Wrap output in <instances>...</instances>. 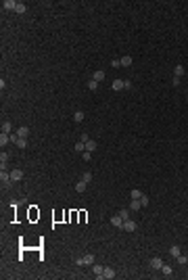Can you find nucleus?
<instances>
[{"label": "nucleus", "instance_id": "5701e85b", "mask_svg": "<svg viewBox=\"0 0 188 280\" xmlns=\"http://www.w3.org/2000/svg\"><path fill=\"white\" fill-rule=\"evenodd\" d=\"M84 151H86V142H82V140L75 142V153H84Z\"/></svg>", "mask_w": 188, "mask_h": 280}, {"label": "nucleus", "instance_id": "1a4fd4ad", "mask_svg": "<svg viewBox=\"0 0 188 280\" xmlns=\"http://www.w3.org/2000/svg\"><path fill=\"white\" fill-rule=\"evenodd\" d=\"M123 230H128V232H134V230H136V222H132V220H126V222H123Z\"/></svg>", "mask_w": 188, "mask_h": 280}, {"label": "nucleus", "instance_id": "dca6fc26", "mask_svg": "<svg viewBox=\"0 0 188 280\" xmlns=\"http://www.w3.org/2000/svg\"><path fill=\"white\" fill-rule=\"evenodd\" d=\"M2 132H4V134H13V126H11V121H2Z\"/></svg>", "mask_w": 188, "mask_h": 280}, {"label": "nucleus", "instance_id": "f03ea898", "mask_svg": "<svg viewBox=\"0 0 188 280\" xmlns=\"http://www.w3.org/2000/svg\"><path fill=\"white\" fill-rule=\"evenodd\" d=\"M75 263H77V266H92V263H96V261H94V255H90V253H88V255L80 257Z\"/></svg>", "mask_w": 188, "mask_h": 280}, {"label": "nucleus", "instance_id": "9d476101", "mask_svg": "<svg viewBox=\"0 0 188 280\" xmlns=\"http://www.w3.org/2000/svg\"><path fill=\"white\" fill-rule=\"evenodd\" d=\"M2 6H4L6 11H15V9H17V2H15V0H4Z\"/></svg>", "mask_w": 188, "mask_h": 280}, {"label": "nucleus", "instance_id": "c756f323", "mask_svg": "<svg viewBox=\"0 0 188 280\" xmlns=\"http://www.w3.org/2000/svg\"><path fill=\"white\" fill-rule=\"evenodd\" d=\"M82 159H84V161H90V159H92L90 151H84V153H82Z\"/></svg>", "mask_w": 188, "mask_h": 280}, {"label": "nucleus", "instance_id": "39448f33", "mask_svg": "<svg viewBox=\"0 0 188 280\" xmlns=\"http://www.w3.org/2000/svg\"><path fill=\"white\" fill-rule=\"evenodd\" d=\"M151 268L153 270H161L163 268V259H161V257H153V259H151Z\"/></svg>", "mask_w": 188, "mask_h": 280}, {"label": "nucleus", "instance_id": "4468645a", "mask_svg": "<svg viewBox=\"0 0 188 280\" xmlns=\"http://www.w3.org/2000/svg\"><path fill=\"white\" fill-rule=\"evenodd\" d=\"M92 80H96V82L100 84L103 80H105V71H100V69H98V71H94V73H92Z\"/></svg>", "mask_w": 188, "mask_h": 280}, {"label": "nucleus", "instance_id": "72a5a7b5", "mask_svg": "<svg viewBox=\"0 0 188 280\" xmlns=\"http://www.w3.org/2000/svg\"><path fill=\"white\" fill-rule=\"evenodd\" d=\"M171 86L178 88V86H180V78H174V80H171Z\"/></svg>", "mask_w": 188, "mask_h": 280}, {"label": "nucleus", "instance_id": "393cba45", "mask_svg": "<svg viewBox=\"0 0 188 280\" xmlns=\"http://www.w3.org/2000/svg\"><path fill=\"white\" fill-rule=\"evenodd\" d=\"M15 144H17L19 149H25V146H27V140H25V138H17V142H15Z\"/></svg>", "mask_w": 188, "mask_h": 280}, {"label": "nucleus", "instance_id": "7c9ffc66", "mask_svg": "<svg viewBox=\"0 0 188 280\" xmlns=\"http://www.w3.org/2000/svg\"><path fill=\"white\" fill-rule=\"evenodd\" d=\"M140 205H142V207L149 205V197H146V195H142V197H140Z\"/></svg>", "mask_w": 188, "mask_h": 280}, {"label": "nucleus", "instance_id": "0eeeda50", "mask_svg": "<svg viewBox=\"0 0 188 280\" xmlns=\"http://www.w3.org/2000/svg\"><path fill=\"white\" fill-rule=\"evenodd\" d=\"M23 172H21V169H13L11 172V178H13V182H19V180H23Z\"/></svg>", "mask_w": 188, "mask_h": 280}, {"label": "nucleus", "instance_id": "9b49d317", "mask_svg": "<svg viewBox=\"0 0 188 280\" xmlns=\"http://www.w3.org/2000/svg\"><path fill=\"white\" fill-rule=\"evenodd\" d=\"M9 142H11V134H4V132H2V134H0V146L4 149Z\"/></svg>", "mask_w": 188, "mask_h": 280}, {"label": "nucleus", "instance_id": "bb28decb", "mask_svg": "<svg viewBox=\"0 0 188 280\" xmlns=\"http://www.w3.org/2000/svg\"><path fill=\"white\" fill-rule=\"evenodd\" d=\"M119 215L123 218V222H126V220H130V211H128V209H121V211H119Z\"/></svg>", "mask_w": 188, "mask_h": 280}, {"label": "nucleus", "instance_id": "473e14b6", "mask_svg": "<svg viewBox=\"0 0 188 280\" xmlns=\"http://www.w3.org/2000/svg\"><path fill=\"white\" fill-rule=\"evenodd\" d=\"M186 261H188V257H184V255H178V263H182V266H184Z\"/></svg>", "mask_w": 188, "mask_h": 280}, {"label": "nucleus", "instance_id": "cd10ccee", "mask_svg": "<svg viewBox=\"0 0 188 280\" xmlns=\"http://www.w3.org/2000/svg\"><path fill=\"white\" fill-rule=\"evenodd\" d=\"M88 88H90V90H96V88H98V82H96V80H90V82H88Z\"/></svg>", "mask_w": 188, "mask_h": 280}, {"label": "nucleus", "instance_id": "6ab92c4d", "mask_svg": "<svg viewBox=\"0 0 188 280\" xmlns=\"http://www.w3.org/2000/svg\"><path fill=\"white\" fill-rule=\"evenodd\" d=\"M86 188H88V184H86L84 180H80V182L75 184V190H77V192H86Z\"/></svg>", "mask_w": 188, "mask_h": 280}, {"label": "nucleus", "instance_id": "20e7f679", "mask_svg": "<svg viewBox=\"0 0 188 280\" xmlns=\"http://www.w3.org/2000/svg\"><path fill=\"white\" fill-rule=\"evenodd\" d=\"M111 226H115V228H123V218H121V215H113V218H111Z\"/></svg>", "mask_w": 188, "mask_h": 280}, {"label": "nucleus", "instance_id": "6e6552de", "mask_svg": "<svg viewBox=\"0 0 188 280\" xmlns=\"http://www.w3.org/2000/svg\"><path fill=\"white\" fill-rule=\"evenodd\" d=\"M184 73H186L184 65H176V67H174V78H182Z\"/></svg>", "mask_w": 188, "mask_h": 280}, {"label": "nucleus", "instance_id": "a878e982", "mask_svg": "<svg viewBox=\"0 0 188 280\" xmlns=\"http://www.w3.org/2000/svg\"><path fill=\"white\" fill-rule=\"evenodd\" d=\"M121 88H126L123 82H121V80H115V82H113V90H121Z\"/></svg>", "mask_w": 188, "mask_h": 280}, {"label": "nucleus", "instance_id": "a211bd4d", "mask_svg": "<svg viewBox=\"0 0 188 280\" xmlns=\"http://www.w3.org/2000/svg\"><path fill=\"white\" fill-rule=\"evenodd\" d=\"M84 111H75V115H73V121H75V123H82L84 121Z\"/></svg>", "mask_w": 188, "mask_h": 280}, {"label": "nucleus", "instance_id": "b1692460", "mask_svg": "<svg viewBox=\"0 0 188 280\" xmlns=\"http://www.w3.org/2000/svg\"><path fill=\"white\" fill-rule=\"evenodd\" d=\"M82 180L86 182V184H90V182H92V174H90V172H86V174H82Z\"/></svg>", "mask_w": 188, "mask_h": 280}, {"label": "nucleus", "instance_id": "f8f14e48", "mask_svg": "<svg viewBox=\"0 0 188 280\" xmlns=\"http://www.w3.org/2000/svg\"><path fill=\"white\" fill-rule=\"evenodd\" d=\"M17 134H19V138H27V136H29V128H27V126H21V128L17 130Z\"/></svg>", "mask_w": 188, "mask_h": 280}, {"label": "nucleus", "instance_id": "423d86ee", "mask_svg": "<svg viewBox=\"0 0 188 280\" xmlns=\"http://www.w3.org/2000/svg\"><path fill=\"white\" fill-rule=\"evenodd\" d=\"M96 149H98V142H96V140H92V138H88L86 140V151H96Z\"/></svg>", "mask_w": 188, "mask_h": 280}, {"label": "nucleus", "instance_id": "ddd939ff", "mask_svg": "<svg viewBox=\"0 0 188 280\" xmlns=\"http://www.w3.org/2000/svg\"><path fill=\"white\" fill-rule=\"evenodd\" d=\"M6 165H9V155L2 153V155H0V169H6Z\"/></svg>", "mask_w": 188, "mask_h": 280}, {"label": "nucleus", "instance_id": "aec40b11", "mask_svg": "<svg viewBox=\"0 0 188 280\" xmlns=\"http://www.w3.org/2000/svg\"><path fill=\"white\" fill-rule=\"evenodd\" d=\"M25 11H27V4H23V2H17V9H15V13H19V15H23Z\"/></svg>", "mask_w": 188, "mask_h": 280}, {"label": "nucleus", "instance_id": "4be33fe9", "mask_svg": "<svg viewBox=\"0 0 188 280\" xmlns=\"http://www.w3.org/2000/svg\"><path fill=\"white\" fill-rule=\"evenodd\" d=\"M142 205H140V201L138 199H132V203H130V209H134V211H138Z\"/></svg>", "mask_w": 188, "mask_h": 280}, {"label": "nucleus", "instance_id": "7ed1b4c3", "mask_svg": "<svg viewBox=\"0 0 188 280\" xmlns=\"http://www.w3.org/2000/svg\"><path fill=\"white\" fill-rule=\"evenodd\" d=\"M115 276H117V274H115V270H113V268H105V270H103V274H100L98 278H107V280H111V278H115Z\"/></svg>", "mask_w": 188, "mask_h": 280}, {"label": "nucleus", "instance_id": "f257e3e1", "mask_svg": "<svg viewBox=\"0 0 188 280\" xmlns=\"http://www.w3.org/2000/svg\"><path fill=\"white\" fill-rule=\"evenodd\" d=\"M0 182H2V186H4V188H13V184H15L13 178H11V174H9L6 169L0 172Z\"/></svg>", "mask_w": 188, "mask_h": 280}, {"label": "nucleus", "instance_id": "2f4dec72", "mask_svg": "<svg viewBox=\"0 0 188 280\" xmlns=\"http://www.w3.org/2000/svg\"><path fill=\"white\" fill-rule=\"evenodd\" d=\"M140 197H142L140 190H132V199H138V201H140Z\"/></svg>", "mask_w": 188, "mask_h": 280}, {"label": "nucleus", "instance_id": "412c9836", "mask_svg": "<svg viewBox=\"0 0 188 280\" xmlns=\"http://www.w3.org/2000/svg\"><path fill=\"white\" fill-rule=\"evenodd\" d=\"M119 63H121V67H130V65H132V57H121Z\"/></svg>", "mask_w": 188, "mask_h": 280}, {"label": "nucleus", "instance_id": "c85d7f7f", "mask_svg": "<svg viewBox=\"0 0 188 280\" xmlns=\"http://www.w3.org/2000/svg\"><path fill=\"white\" fill-rule=\"evenodd\" d=\"M161 272H163L165 276H171V268H169V266H165V263H163V268H161Z\"/></svg>", "mask_w": 188, "mask_h": 280}, {"label": "nucleus", "instance_id": "2eb2a0df", "mask_svg": "<svg viewBox=\"0 0 188 280\" xmlns=\"http://www.w3.org/2000/svg\"><path fill=\"white\" fill-rule=\"evenodd\" d=\"M90 268H92V272L94 274H96V278H98V276H100V274H103V266H100V263H92V266H90Z\"/></svg>", "mask_w": 188, "mask_h": 280}, {"label": "nucleus", "instance_id": "f3484780", "mask_svg": "<svg viewBox=\"0 0 188 280\" xmlns=\"http://www.w3.org/2000/svg\"><path fill=\"white\" fill-rule=\"evenodd\" d=\"M169 255H171V257H178V255H182V251H180V247L171 245V247H169Z\"/></svg>", "mask_w": 188, "mask_h": 280}]
</instances>
